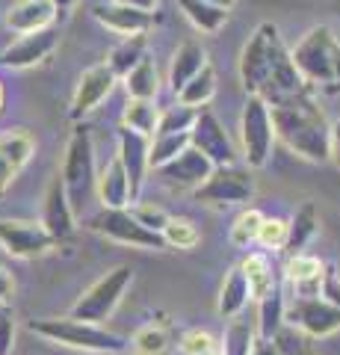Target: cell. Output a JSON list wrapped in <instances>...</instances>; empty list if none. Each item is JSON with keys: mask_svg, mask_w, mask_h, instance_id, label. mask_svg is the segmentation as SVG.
I'll return each instance as SVG.
<instances>
[{"mask_svg": "<svg viewBox=\"0 0 340 355\" xmlns=\"http://www.w3.org/2000/svg\"><path fill=\"white\" fill-rule=\"evenodd\" d=\"M27 329L33 335L45 338L48 343H60L69 349H80V352H95V355H118L125 352L127 340L116 331H109L98 323H83L74 317H42V320H30Z\"/></svg>", "mask_w": 340, "mask_h": 355, "instance_id": "3", "label": "cell"}, {"mask_svg": "<svg viewBox=\"0 0 340 355\" xmlns=\"http://www.w3.org/2000/svg\"><path fill=\"white\" fill-rule=\"evenodd\" d=\"M204 3H211V6H216V9H225V12H228V9H231L237 0H204Z\"/></svg>", "mask_w": 340, "mask_h": 355, "instance_id": "49", "label": "cell"}, {"mask_svg": "<svg viewBox=\"0 0 340 355\" xmlns=\"http://www.w3.org/2000/svg\"><path fill=\"white\" fill-rule=\"evenodd\" d=\"M134 352L136 355H163L169 347V335H166V329L163 326H154V323H148V326H142L134 331Z\"/></svg>", "mask_w": 340, "mask_h": 355, "instance_id": "38", "label": "cell"}, {"mask_svg": "<svg viewBox=\"0 0 340 355\" xmlns=\"http://www.w3.org/2000/svg\"><path fill=\"white\" fill-rule=\"evenodd\" d=\"M269 116H272V128H276V139H281L290 151L314 163L328 160L332 125H328L320 104L311 98V92L269 104Z\"/></svg>", "mask_w": 340, "mask_h": 355, "instance_id": "1", "label": "cell"}, {"mask_svg": "<svg viewBox=\"0 0 340 355\" xmlns=\"http://www.w3.org/2000/svg\"><path fill=\"white\" fill-rule=\"evenodd\" d=\"M258 243L263 249H272V252L284 249V243H287V222L278 219V216H263Z\"/></svg>", "mask_w": 340, "mask_h": 355, "instance_id": "40", "label": "cell"}, {"mask_svg": "<svg viewBox=\"0 0 340 355\" xmlns=\"http://www.w3.org/2000/svg\"><path fill=\"white\" fill-rule=\"evenodd\" d=\"M195 116L199 110L193 107H184V104H175V107H166L157 119V133L154 137H163V133H190Z\"/></svg>", "mask_w": 340, "mask_h": 355, "instance_id": "37", "label": "cell"}, {"mask_svg": "<svg viewBox=\"0 0 340 355\" xmlns=\"http://www.w3.org/2000/svg\"><path fill=\"white\" fill-rule=\"evenodd\" d=\"M290 60L296 71L308 89H325V92H337L340 89V42L332 27H311L299 44L290 51Z\"/></svg>", "mask_w": 340, "mask_h": 355, "instance_id": "2", "label": "cell"}, {"mask_svg": "<svg viewBox=\"0 0 340 355\" xmlns=\"http://www.w3.org/2000/svg\"><path fill=\"white\" fill-rule=\"evenodd\" d=\"M95 151H92V137L86 128H78L69 137L65 146V157H62V190L69 196V205L74 214H83V205L89 193L95 190Z\"/></svg>", "mask_w": 340, "mask_h": 355, "instance_id": "4", "label": "cell"}, {"mask_svg": "<svg viewBox=\"0 0 340 355\" xmlns=\"http://www.w3.org/2000/svg\"><path fill=\"white\" fill-rule=\"evenodd\" d=\"M95 190H98V198H101L104 210H125L130 205L127 175L122 169V163H118V157H113L95 175Z\"/></svg>", "mask_w": 340, "mask_h": 355, "instance_id": "21", "label": "cell"}, {"mask_svg": "<svg viewBox=\"0 0 340 355\" xmlns=\"http://www.w3.org/2000/svg\"><path fill=\"white\" fill-rule=\"evenodd\" d=\"M160 178H163V184L172 187V190H199V187L211 178L213 172V163L202 157L195 148H186L184 154H178L172 163L166 166H160Z\"/></svg>", "mask_w": 340, "mask_h": 355, "instance_id": "16", "label": "cell"}, {"mask_svg": "<svg viewBox=\"0 0 340 355\" xmlns=\"http://www.w3.org/2000/svg\"><path fill=\"white\" fill-rule=\"evenodd\" d=\"M160 237L172 249H195L202 243V231H199V225H195L193 219H186V216H169V222L160 231Z\"/></svg>", "mask_w": 340, "mask_h": 355, "instance_id": "34", "label": "cell"}, {"mask_svg": "<svg viewBox=\"0 0 340 355\" xmlns=\"http://www.w3.org/2000/svg\"><path fill=\"white\" fill-rule=\"evenodd\" d=\"M316 231H320V214H316L314 202H305L287 222V243H284V249L290 254H299L316 237Z\"/></svg>", "mask_w": 340, "mask_h": 355, "instance_id": "27", "label": "cell"}, {"mask_svg": "<svg viewBox=\"0 0 340 355\" xmlns=\"http://www.w3.org/2000/svg\"><path fill=\"white\" fill-rule=\"evenodd\" d=\"M145 44H148V39H145V33H136V36H125L122 42L116 44L113 51H109V60H107V69L113 71L116 77L118 74H127L134 65L139 62V60H145Z\"/></svg>", "mask_w": 340, "mask_h": 355, "instance_id": "30", "label": "cell"}, {"mask_svg": "<svg viewBox=\"0 0 340 355\" xmlns=\"http://www.w3.org/2000/svg\"><path fill=\"white\" fill-rule=\"evenodd\" d=\"M42 228H45L57 243L69 240L74 234V210L69 205V196H65V190H62L60 175L51 178V184L45 190V205H42Z\"/></svg>", "mask_w": 340, "mask_h": 355, "instance_id": "17", "label": "cell"}, {"mask_svg": "<svg viewBox=\"0 0 340 355\" xmlns=\"http://www.w3.org/2000/svg\"><path fill=\"white\" fill-rule=\"evenodd\" d=\"M260 225H263V214H260V210H255V207L243 210V214L234 219V225H231V243L237 249H249L251 243H258Z\"/></svg>", "mask_w": 340, "mask_h": 355, "instance_id": "36", "label": "cell"}, {"mask_svg": "<svg viewBox=\"0 0 340 355\" xmlns=\"http://www.w3.org/2000/svg\"><path fill=\"white\" fill-rule=\"evenodd\" d=\"M36 151V139L24 128H12L0 133V196L9 190V184L18 178V172L30 163Z\"/></svg>", "mask_w": 340, "mask_h": 355, "instance_id": "14", "label": "cell"}, {"mask_svg": "<svg viewBox=\"0 0 340 355\" xmlns=\"http://www.w3.org/2000/svg\"><path fill=\"white\" fill-rule=\"evenodd\" d=\"M204 65H207V51L199 42H184L181 48L175 51L172 65H169V86L175 92H181V86L190 83Z\"/></svg>", "mask_w": 340, "mask_h": 355, "instance_id": "24", "label": "cell"}, {"mask_svg": "<svg viewBox=\"0 0 340 355\" xmlns=\"http://www.w3.org/2000/svg\"><path fill=\"white\" fill-rule=\"evenodd\" d=\"M0 110H3V86H0Z\"/></svg>", "mask_w": 340, "mask_h": 355, "instance_id": "51", "label": "cell"}, {"mask_svg": "<svg viewBox=\"0 0 340 355\" xmlns=\"http://www.w3.org/2000/svg\"><path fill=\"white\" fill-rule=\"evenodd\" d=\"M15 349V314L9 305H0V355H12Z\"/></svg>", "mask_w": 340, "mask_h": 355, "instance_id": "42", "label": "cell"}, {"mask_svg": "<svg viewBox=\"0 0 340 355\" xmlns=\"http://www.w3.org/2000/svg\"><path fill=\"white\" fill-rule=\"evenodd\" d=\"M157 119H160V110L154 101H127L125 107V128L142 133L148 139H154L157 133Z\"/></svg>", "mask_w": 340, "mask_h": 355, "instance_id": "33", "label": "cell"}, {"mask_svg": "<svg viewBox=\"0 0 340 355\" xmlns=\"http://www.w3.org/2000/svg\"><path fill=\"white\" fill-rule=\"evenodd\" d=\"M57 240H53L42 222L30 219H0V249L12 258H39L48 254Z\"/></svg>", "mask_w": 340, "mask_h": 355, "instance_id": "12", "label": "cell"}, {"mask_svg": "<svg viewBox=\"0 0 340 355\" xmlns=\"http://www.w3.org/2000/svg\"><path fill=\"white\" fill-rule=\"evenodd\" d=\"M134 219L139 222V225H145V228H151V231H163V225L169 222V214L163 207H157V205H148V202H139V205H134Z\"/></svg>", "mask_w": 340, "mask_h": 355, "instance_id": "41", "label": "cell"}, {"mask_svg": "<svg viewBox=\"0 0 340 355\" xmlns=\"http://www.w3.org/2000/svg\"><path fill=\"white\" fill-rule=\"evenodd\" d=\"M89 231L104 234L107 240H116L122 246H134V249H166V243L157 231H151L145 225H139L134 214L125 210H101L89 219Z\"/></svg>", "mask_w": 340, "mask_h": 355, "instance_id": "8", "label": "cell"}, {"mask_svg": "<svg viewBox=\"0 0 340 355\" xmlns=\"http://www.w3.org/2000/svg\"><path fill=\"white\" fill-rule=\"evenodd\" d=\"M272 343H276L278 355H316L311 347V338H305L299 329H281L272 338Z\"/></svg>", "mask_w": 340, "mask_h": 355, "instance_id": "39", "label": "cell"}, {"mask_svg": "<svg viewBox=\"0 0 340 355\" xmlns=\"http://www.w3.org/2000/svg\"><path fill=\"white\" fill-rule=\"evenodd\" d=\"M255 196V181L240 166H219L211 178L195 190V198L204 205H243Z\"/></svg>", "mask_w": 340, "mask_h": 355, "instance_id": "10", "label": "cell"}, {"mask_svg": "<svg viewBox=\"0 0 340 355\" xmlns=\"http://www.w3.org/2000/svg\"><path fill=\"white\" fill-rule=\"evenodd\" d=\"M53 15H57V9H53L51 0H15V3L6 9L3 24L24 36V33H36V30L51 27Z\"/></svg>", "mask_w": 340, "mask_h": 355, "instance_id": "19", "label": "cell"}, {"mask_svg": "<svg viewBox=\"0 0 340 355\" xmlns=\"http://www.w3.org/2000/svg\"><path fill=\"white\" fill-rule=\"evenodd\" d=\"M12 296H15V279H12V272L0 263V305H9Z\"/></svg>", "mask_w": 340, "mask_h": 355, "instance_id": "45", "label": "cell"}, {"mask_svg": "<svg viewBox=\"0 0 340 355\" xmlns=\"http://www.w3.org/2000/svg\"><path fill=\"white\" fill-rule=\"evenodd\" d=\"M134 282V272H130V266H116V270H109L107 275H101L89 291H86L78 302L71 305V314L74 320H83V323H98L101 326L104 320L113 314L122 302L125 291Z\"/></svg>", "mask_w": 340, "mask_h": 355, "instance_id": "7", "label": "cell"}, {"mask_svg": "<svg viewBox=\"0 0 340 355\" xmlns=\"http://www.w3.org/2000/svg\"><path fill=\"white\" fill-rule=\"evenodd\" d=\"M190 148H195L213 163V169L219 166H237V148L231 137H228V130L222 128V121H219L211 110H202L199 116H195L193 128H190Z\"/></svg>", "mask_w": 340, "mask_h": 355, "instance_id": "9", "label": "cell"}, {"mask_svg": "<svg viewBox=\"0 0 340 355\" xmlns=\"http://www.w3.org/2000/svg\"><path fill=\"white\" fill-rule=\"evenodd\" d=\"M53 9H71L74 3H80V0H51Z\"/></svg>", "mask_w": 340, "mask_h": 355, "instance_id": "50", "label": "cell"}, {"mask_svg": "<svg viewBox=\"0 0 340 355\" xmlns=\"http://www.w3.org/2000/svg\"><path fill=\"white\" fill-rule=\"evenodd\" d=\"M323 261L314 254H290L287 266H284V279L296 291V299H311L320 296V279H323Z\"/></svg>", "mask_w": 340, "mask_h": 355, "instance_id": "20", "label": "cell"}, {"mask_svg": "<svg viewBox=\"0 0 340 355\" xmlns=\"http://www.w3.org/2000/svg\"><path fill=\"white\" fill-rule=\"evenodd\" d=\"M204 355H219V347H216V349H211V352H204Z\"/></svg>", "mask_w": 340, "mask_h": 355, "instance_id": "52", "label": "cell"}, {"mask_svg": "<svg viewBox=\"0 0 340 355\" xmlns=\"http://www.w3.org/2000/svg\"><path fill=\"white\" fill-rule=\"evenodd\" d=\"M178 3L184 9V15L190 18L202 33H216L228 18L225 9H216L211 3H204V0H178Z\"/></svg>", "mask_w": 340, "mask_h": 355, "instance_id": "35", "label": "cell"}, {"mask_svg": "<svg viewBox=\"0 0 340 355\" xmlns=\"http://www.w3.org/2000/svg\"><path fill=\"white\" fill-rule=\"evenodd\" d=\"M251 355H278V349H276V343L272 340H258L255 349H251Z\"/></svg>", "mask_w": 340, "mask_h": 355, "instance_id": "48", "label": "cell"}, {"mask_svg": "<svg viewBox=\"0 0 340 355\" xmlns=\"http://www.w3.org/2000/svg\"><path fill=\"white\" fill-rule=\"evenodd\" d=\"M92 15L107 30L122 33V36H136V33H145L151 27V12H139V9H130L122 3H98Z\"/></svg>", "mask_w": 340, "mask_h": 355, "instance_id": "22", "label": "cell"}, {"mask_svg": "<svg viewBox=\"0 0 340 355\" xmlns=\"http://www.w3.org/2000/svg\"><path fill=\"white\" fill-rule=\"evenodd\" d=\"M328 160L340 169V119L332 125V133H328Z\"/></svg>", "mask_w": 340, "mask_h": 355, "instance_id": "46", "label": "cell"}, {"mask_svg": "<svg viewBox=\"0 0 340 355\" xmlns=\"http://www.w3.org/2000/svg\"><path fill=\"white\" fill-rule=\"evenodd\" d=\"M148 146L151 139L122 128L118 130V163L127 175V187H130V202H136L142 193V184H145V172H148Z\"/></svg>", "mask_w": 340, "mask_h": 355, "instance_id": "15", "label": "cell"}, {"mask_svg": "<svg viewBox=\"0 0 340 355\" xmlns=\"http://www.w3.org/2000/svg\"><path fill=\"white\" fill-rule=\"evenodd\" d=\"M284 311H287V299H284V287L278 282L267 296L258 299V340H272L284 329Z\"/></svg>", "mask_w": 340, "mask_h": 355, "instance_id": "23", "label": "cell"}, {"mask_svg": "<svg viewBox=\"0 0 340 355\" xmlns=\"http://www.w3.org/2000/svg\"><path fill=\"white\" fill-rule=\"evenodd\" d=\"M53 48H57V30L53 27L24 33V36H18L9 48H3L0 65H3V69H12V71L33 69V65H39L42 60H48V53Z\"/></svg>", "mask_w": 340, "mask_h": 355, "instance_id": "13", "label": "cell"}, {"mask_svg": "<svg viewBox=\"0 0 340 355\" xmlns=\"http://www.w3.org/2000/svg\"><path fill=\"white\" fill-rule=\"evenodd\" d=\"M240 142H243V157L249 169H260L272 157L276 146V128H272L269 104L260 95H249L240 116Z\"/></svg>", "mask_w": 340, "mask_h": 355, "instance_id": "6", "label": "cell"}, {"mask_svg": "<svg viewBox=\"0 0 340 355\" xmlns=\"http://www.w3.org/2000/svg\"><path fill=\"white\" fill-rule=\"evenodd\" d=\"M284 51V42L278 36L276 24H260L249 36L243 53H240V80H243L249 95H260L267 86V77L272 71V62Z\"/></svg>", "mask_w": 340, "mask_h": 355, "instance_id": "5", "label": "cell"}, {"mask_svg": "<svg viewBox=\"0 0 340 355\" xmlns=\"http://www.w3.org/2000/svg\"><path fill=\"white\" fill-rule=\"evenodd\" d=\"M249 302H251L249 282H246L243 270H240V266H234V270L225 275L222 287H219V302H216V311H219V317L234 320V317L243 314Z\"/></svg>", "mask_w": 340, "mask_h": 355, "instance_id": "25", "label": "cell"}, {"mask_svg": "<svg viewBox=\"0 0 340 355\" xmlns=\"http://www.w3.org/2000/svg\"><path fill=\"white\" fill-rule=\"evenodd\" d=\"M125 89L130 95V101H154L157 89H160V77H157V65L148 57L139 60L134 69L125 74Z\"/></svg>", "mask_w": 340, "mask_h": 355, "instance_id": "28", "label": "cell"}, {"mask_svg": "<svg viewBox=\"0 0 340 355\" xmlns=\"http://www.w3.org/2000/svg\"><path fill=\"white\" fill-rule=\"evenodd\" d=\"M113 83H116V74L107 69V62L101 65H92L80 74V83L74 89V101H71V119H80L86 113L104 101V98L113 92Z\"/></svg>", "mask_w": 340, "mask_h": 355, "instance_id": "18", "label": "cell"}, {"mask_svg": "<svg viewBox=\"0 0 340 355\" xmlns=\"http://www.w3.org/2000/svg\"><path fill=\"white\" fill-rule=\"evenodd\" d=\"M186 148H190V133H163V137H154L148 146V169H160V166L172 163Z\"/></svg>", "mask_w": 340, "mask_h": 355, "instance_id": "32", "label": "cell"}, {"mask_svg": "<svg viewBox=\"0 0 340 355\" xmlns=\"http://www.w3.org/2000/svg\"><path fill=\"white\" fill-rule=\"evenodd\" d=\"M320 299H325L328 305L340 308V275L337 270H323V279H320Z\"/></svg>", "mask_w": 340, "mask_h": 355, "instance_id": "44", "label": "cell"}, {"mask_svg": "<svg viewBox=\"0 0 340 355\" xmlns=\"http://www.w3.org/2000/svg\"><path fill=\"white\" fill-rule=\"evenodd\" d=\"M258 343V329L251 320H246L243 314L234 317L225 329V338H222V347H219V355H251Z\"/></svg>", "mask_w": 340, "mask_h": 355, "instance_id": "29", "label": "cell"}, {"mask_svg": "<svg viewBox=\"0 0 340 355\" xmlns=\"http://www.w3.org/2000/svg\"><path fill=\"white\" fill-rule=\"evenodd\" d=\"M216 95V74L211 69V62L204 65V69L193 77L190 83H184L181 86V92H178V104L184 107H204V104H211V98Z\"/></svg>", "mask_w": 340, "mask_h": 355, "instance_id": "31", "label": "cell"}, {"mask_svg": "<svg viewBox=\"0 0 340 355\" xmlns=\"http://www.w3.org/2000/svg\"><path fill=\"white\" fill-rule=\"evenodd\" d=\"M116 3H122V6H130V9H139V12H151L154 9L157 0H116Z\"/></svg>", "mask_w": 340, "mask_h": 355, "instance_id": "47", "label": "cell"}, {"mask_svg": "<svg viewBox=\"0 0 340 355\" xmlns=\"http://www.w3.org/2000/svg\"><path fill=\"white\" fill-rule=\"evenodd\" d=\"M118 355H122V352H118Z\"/></svg>", "mask_w": 340, "mask_h": 355, "instance_id": "53", "label": "cell"}, {"mask_svg": "<svg viewBox=\"0 0 340 355\" xmlns=\"http://www.w3.org/2000/svg\"><path fill=\"white\" fill-rule=\"evenodd\" d=\"M240 270H243V275H246L249 293H251V299H255V302H258L260 296H267L272 287L278 284L276 266H272V261H269L267 252H249L246 258H243V263H240Z\"/></svg>", "mask_w": 340, "mask_h": 355, "instance_id": "26", "label": "cell"}, {"mask_svg": "<svg viewBox=\"0 0 340 355\" xmlns=\"http://www.w3.org/2000/svg\"><path fill=\"white\" fill-rule=\"evenodd\" d=\"M181 349H184L186 355H204V352L216 349V340L207 335V331L193 329V331H186V335L181 338Z\"/></svg>", "mask_w": 340, "mask_h": 355, "instance_id": "43", "label": "cell"}, {"mask_svg": "<svg viewBox=\"0 0 340 355\" xmlns=\"http://www.w3.org/2000/svg\"><path fill=\"white\" fill-rule=\"evenodd\" d=\"M284 323H293L305 338H332L340 331V308L328 305L325 299H293L284 311Z\"/></svg>", "mask_w": 340, "mask_h": 355, "instance_id": "11", "label": "cell"}]
</instances>
